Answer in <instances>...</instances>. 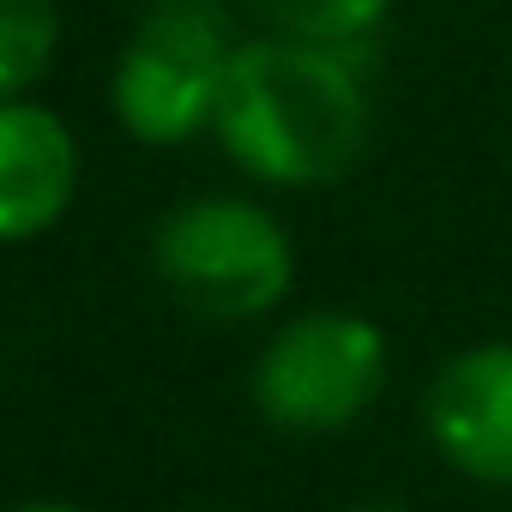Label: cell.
Returning a JSON list of instances; mask_svg holds the SVG:
<instances>
[{
    "instance_id": "cell-1",
    "label": "cell",
    "mask_w": 512,
    "mask_h": 512,
    "mask_svg": "<svg viewBox=\"0 0 512 512\" xmlns=\"http://www.w3.org/2000/svg\"><path fill=\"white\" fill-rule=\"evenodd\" d=\"M368 79L362 49H326L296 37H241L211 133L266 187H326L368 151Z\"/></svg>"
},
{
    "instance_id": "cell-2",
    "label": "cell",
    "mask_w": 512,
    "mask_h": 512,
    "mask_svg": "<svg viewBox=\"0 0 512 512\" xmlns=\"http://www.w3.org/2000/svg\"><path fill=\"white\" fill-rule=\"evenodd\" d=\"M151 272L205 320H260L296 284L290 229L241 193H193L151 229Z\"/></svg>"
},
{
    "instance_id": "cell-3",
    "label": "cell",
    "mask_w": 512,
    "mask_h": 512,
    "mask_svg": "<svg viewBox=\"0 0 512 512\" xmlns=\"http://www.w3.org/2000/svg\"><path fill=\"white\" fill-rule=\"evenodd\" d=\"M235 49L241 37L223 0H145L109 73L115 121L139 145H187L217 121Z\"/></svg>"
},
{
    "instance_id": "cell-4",
    "label": "cell",
    "mask_w": 512,
    "mask_h": 512,
    "mask_svg": "<svg viewBox=\"0 0 512 512\" xmlns=\"http://www.w3.org/2000/svg\"><path fill=\"white\" fill-rule=\"evenodd\" d=\"M392 374V344L368 314L314 308L272 332L253 362V410L284 434H338L374 410Z\"/></svg>"
},
{
    "instance_id": "cell-5",
    "label": "cell",
    "mask_w": 512,
    "mask_h": 512,
    "mask_svg": "<svg viewBox=\"0 0 512 512\" xmlns=\"http://www.w3.org/2000/svg\"><path fill=\"white\" fill-rule=\"evenodd\" d=\"M422 422L452 470L488 488H512V344L458 350L434 374Z\"/></svg>"
},
{
    "instance_id": "cell-6",
    "label": "cell",
    "mask_w": 512,
    "mask_h": 512,
    "mask_svg": "<svg viewBox=\"0 0 512 512\" xmlns=\"http://www.w3.org/2000/svg\"><path fill=\"white\" fill-rule=\"evenodd\" d=\"M73 127L31 97H0V241H31L55 229L79 193Z\"/></svg>"
},
{
    "instance_id": "cell-7",
    "label": "cell",
    "mask_w": 512,
    "mask_h": 512,
    "mask_svg": "<svg viewBox=\"0 0 512 512\" xmlns=\"http://www.w3.org/2000/svg\"><path fill=\"white\" fill-rule=\"evenodd\" d=\"M241 7L272 37L326 43V49H362L380 31L392 0H241Z\"/></svg>"
},
{
    "instance_id": "cell-8",
    "label": "cell",
    "mask_w": 512,
    "mask_h": 512,
    "mask_svg": "<svg viewBox=\"0 0 512 512\" xmlns=\"http://www.w3.org/2000/svg\"><path fill=\"white\" fill-rule=\"evenodd\" d=\"M61 49L55 0H0V97H31Z\"/></svg>"
},
{
    "instance_id": "cell-9",
    "label": "cell",
    "mask_w": 512,
    "mask_h": 512,
    "mask_svg": "<svg viewBox=\"0 0 512 512\" xmlns=\"http://www.w3.org/2000/svg\"><path fill=\"white\" fill-rule=\"evenodd\" d=\"M19 512H91V506H79V500H31Z\"/></svg>"
},
{
    "instance_id": "cell-10",
    "label": "cell",
    "mask_w": 512,
    "mask_h": 512,
    "mask_svg": "<svg viewBox=\"0 0 512 512\" xmlns=\"http://www.w3.org/2000/svg\"><path fill=\"white\" fill-rule=\"evenodd\" d=\"M344 512H398V506H344Z\"/></svg>"
}]
</instances>
